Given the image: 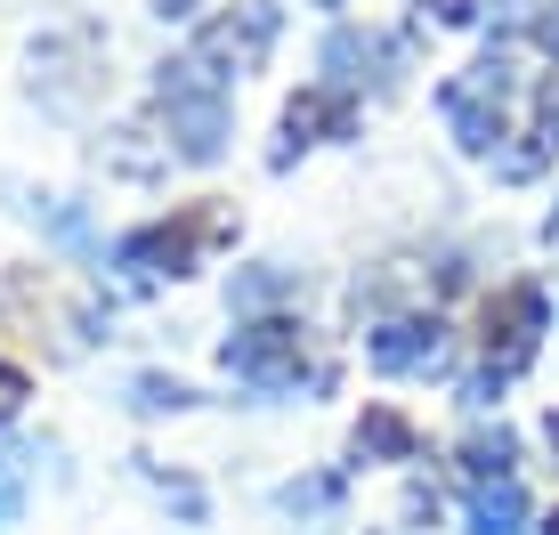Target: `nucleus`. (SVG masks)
Returning a JSON list of instances; mask_svg holds the SVG:
<instances>
[{
	"instance_id": "obj_1",
	"label": "nucleus",
	"mask_w": 559,
	"mask_h": 535,
	"mask_svg": "<svg viewBox=\"0 0 559 535\" xmlns=\"http://www.w3.org/2000/svg\"><path fill=\"white\" fill-rule=\"evenodd\" d=\"M219 373L236 390H252L260 406H284V397H324L333 390V366L317 357V333L308 317L276 309V317H236V333L219 341Z\"/></svg>"
},
{
	"instance_id": "obj_2",
	"label": "nucleus",
	"mask_w": 559,
	"mask_h": 535,
	"mask_svg": "<svg viewBox=\"0 0 559 535\" xmlns=\"http://www.w3.org/2000/svg\"><path fill=\"white\" fill-rule=\"evenodd\" d=\"M227 236H236L227 203H179V212H154L139 227H122L98 268H114V284H130V293H163V284L195 276L211 260V243H227Z\"/></svg>"
},
{
	"instance_id": "obj_3",
	"label": "nucleus",
	"mask_w": 559,
	"mask_h": 535,
	"mask_svg": "<svg viewBox=\"0 0 559 535\" xmlns=\"http://www.w3.org/2000/svg\"><path fill=\"white\" fill-rule=\"evenodd\" d=\"M146 122H154V139L170 146V163L211 170V163H227V146H236V90L211 82L195 57L179 49V57H163V66H154Z\"/></svg>"
},
{
	"instance_id": "obj_4",
	"label": "nucleus",
	"mask_w": 559,
	"mask_h": 535,
	"mask_svg": "<svg viewBox=\"0 0 559 535\" xmlns=\"http://www.w3.org/2000/svg\"><path fill=\"white\" fill-rule=\"evenodd\" d=\"M430 106H438V122H447L454 155L495 163L519 139V106H527V90H519V57L487 41V57H471L462 73H447V82L430 90Z\"/></svg>"
},
{
	"instance_id": "obj_5",
	"label": "nucleus",
	"mask_w": 559,
	"mask_h": 535,
	"mask_svg": "<svg viewBox=\"0 0 559 535\" xmlns=\"http://www.w3.org/2000/svg\"><path fill=\"white\" fill-rule=\"evenodd\" d=\"M284 41V9L276 0H219V9L195 16V33H187V57L211 73V82H252V73L276 57Z\"/></svg>"
},
{
	"instance_id": "obj_6",
	"label": "nucleus",
	"mask_w": 559,
	"mask_h": 535,
	"mask_svg": "<svg viewBox=\"0 0 559 535\" xmlns=\"http://www.w3.org/2000/svg\"><path fill=\"white\" fill-rule=\"evenodd\" d=\"M365 366L381 381H447L454 373V317L414 300V309H373L365 317Z\"/></svg>"
},
{
	"instance_id": "obj_7",
	"label": "nucleus",
	"mask_w": 559,
	"mask_h": 535,
	"mask_svg": "<svg viewBox=\"0 0 559 535\" xmlns=\"http://www.w3.org/2000/svg\"><path fill=\"white\" fill-rule=\"evenodd\" d=\"M544 333H551V293L535 276H503L487 300H478V333L471 341H478V366L527 381L535 357H544Z\"/></svg>"
},
{
	"instance_id": "obj_8",
	"label": "nucleus",
	"mask_w": 559,
	"mask_h": 535,
	"mask_svg": "<svg viewBox=\"0 0 559 535\" xmlns=\"http://www.w3.org/2000/svg\"><path fill=\"white\" fill-rule=\"evenodd\" d=\"M98 73H106V57H98V33L90 25H57V33H41V41L25 49V90H33L41 114H57V122L90 114Z\"/></svg>"
},
{
	"instance_id": "obj_9",
	"label": "nucleus",
	"mask_w": 559,
	"mask_h": 535,
	"mask_svg": "<svg viewBox=\"0 0 559 535\" xmlns=\"http://www.w3.org/2000/svg\"><path fill=\"white\" fill-rule=\"evenodd\" d=\"M397 73H406V33H390V25L333 16V33L317 41V82L349 90V98H365V90H390Z\"/></svg>"
},
{
	"instance_id": "obj_10",
	"label": "nucleus",
	"mask_w": 559,
	"mask_h": 535,
	"mask_svg": "<svg viewBox=\"0 0 559 535\" xmlns=\"http://www.w3.org/2000/svg\"><path fill=\"white\" fill-rule=\"evenodd\" d=\"M357 122H365V98H349V90H333V82L293 90V98H284V114H276V146H267V170H293L300 155H317V146L357 139Z\"/></svg>"
},
{
	"instance_id": "obj_11",
	"label": "nucleus",
	"mask_w": 559,
	"mask_h": 535,
	"mask_svg": "<svg viewBox=\"0 0 559 535\" xmlns=\"http://www.w3.org/2000/svg\"><path fill=\"white\" fill-rule=\"evenodd\" d=\"M0 195H9V212L25 227H41V243H57V252H73V260H106L98 219H90L82 195H57V187H33V179H0Z\"/></svg>"
},
{
	"instance_id": "obj_12",
	"label": "nucleus",
	"mask_w": 559,
	"mask_h": 535,
	"mask_svg": "<svg viewBox=\"0 0 559 535\" xmlns=\"http://www.w3.org/2000/svg\"><path fill=\"white\" fill-rule=\"evenodd\" d=\"M349 463L357 471H414L421 463V423L390 397H365V414L349 423Z\"/></svg>"
},
{
	"instance_id": "obj_13",
	"label": "nucleus",
	"mask_w": 559,
	"mask_h": 535,
	"mask_svg": "<svg viewBox=\"0 0 559 535\" xmlns=\"http://www.w3.org/2000/svg\"><path fill=\"white\" fill-rule=\"evenodd\" d=\"M535 495L527 479H478L462 487V535H535Z\"/></svg>"
},
{
	"instance_id": "obj_14",
	"label": "nucleus",
	"mask_w": 559,
	"mask_h": 535,
	"mask_svg": "<svg viewBox=\"0 0 559 535\" xmlns=\"http://www.w3.org/2000/svg\"><path fill=\"white\" fill-rule=\"evenodd\" d=\"M300 293H308V276L293 260H252V268L227 276V309L236 317H276V309H293Z\"/></svg>"
},
{
	"instance_id": "obj_15",
	"label": "nucleus",
	"mask_w": 559,
	"mask_h": 535,
	"mask_svg": "<svg viewBox=\"0 0 559 535\" xmlns=\"http://www.w3.org/2000/svg\"><path fill=\"white\" fill-rule=\"evenodd\" d=\"M519 430L511 423H471L462 430V447H454V471H462V487H478V479H519Z\"/></svg>"
},
{
	"instance_id": "obj_16",
	"label": "nucleus",
	"mask_w": 559,
	"mask_h": 535,
	"mask_svg": "<svg viewBox=\"0 0 559 535\" xmlns=\"http://www.w3.org/2000/svg\"><path fill=\"white\" fill-rule=\"evenodd\" d=\"M267 503H276V520L317 527V520H333V511L349 503V471H300V479H284Z\"/></svg>"
},
{
	"instance_id": "obj_17",
	"label": "nucleus",
	"mask_w": 559,
	"mask_h": 535,
	"mask_svg": "<svg viewBox=\"0 0 559 535\" xmlns=\"http://www.w3.org/2000/svg\"><path fill=\"white\" fill-rule=\"evenodd\" d=\"M122 406L139 414V423H179V414H195L203 397H195V381H179V373L154 366V373H130L122 381Z\"/></svg>"
},
{
	"instance_id": "obj_18",
	"label": "nucleus",
	"mask_w": 559,
	"mask_h": 535,
	"mask_svg": "<svg viewBox=\"0 0 559 535\" xmlns=\"http://www.w3.org/2000/svg\"><path fill=\"white\" fill-rule=\"evenodd\" d=\"M98 163L114 170V179H163L170 146L154 139V122H130V130H106V139H98Z\"/></svg>"
},
{
	"instance_id": "obj_19",
	"label": "nucleus",
	"mask_w": 559,
	"mask_h": 535,
	"mask_svg": "<svg viewBox=\"0 0 559 535\" xmlns=\"http://www.w3.org/2000/svg\"><path fill=\"white\" fill-rule=\"evenodd\" d=\"M139 479H146V495L179 527H211V487L195 479V471H163V463H146V454H139Z\"/></svg>"
},
{
	"instance_id": "obj_20",
	"label": "nucleus",
	"mask_w": 559,
	"mask_h": 535,
	"mask_svg": "<svg viewBox=\"0 0 559 535\" xmlns=\"http://www.w3.org/2000/svg\"><path fill=\"white\" fill-rule=\"evenodd\" d=\"M49 447H0V535L25 527V503H33V463Z\"/></svg>"
},
{
	"instance_id": "obj_21",
	"label": "nucleus",
	"mask_w": 559,
	"mask_h": 535,
	"mask_svg": "<svg viewBox=\"0 0 559 535\" xmlns=\"http://www.w3.org/2000/svg\"><path fill=\"white\" fill-rule=\"evenodd\" d=\"M535 25H544V0H487V16H478V33H487L495 49H535Z\"/></svg>"
},
{
	"instance_id": "obj_22",
	"label": "nucleus",
	"mask_w": 559,
	"mask_h": 535,
	"mask_svg": "<svg viewBox=\"0 0 559 535\" xmlns=\"http://www.w3.org/2000/svg\"><path fill=\"white\" fill-rule=\"evenodd\" d=\"M527 139L544 146V155H559V66L527 90Z\"/></svg>"
},
{
	"instance_id": "obj_23",
	"label": "nucleus",
	"mask_w": 559,
	"mask_h": 535,
	"mask_svg": "<svg viewBox=\"0 0 559 535\" xmlns=\"http://www.w3.org/2000/svg\"><path fill=\"white\" fill-rule=\"evenodd\" d=\"M447 520V495H438V479H406V495H397V535H421Z\"/></svg>"
},
{
	"instance_id": "obj_24",
	"label": "nucleus",
	"mask_w": 559,
	"mask_h": 535,
	"mask_svg": "<svg viewBox=\"0 0 559 535\" xmlns=\"http://www.w3.org/2000/svg\"><path fill=\"white\" fill-rule=\"evenodd\" d=\"M414 16H421L430 33H478L487 0H414Z\"/></svg>"
},
{
	"instance_id": "obj_25",
	"label": "nucleus",
	"mask_w": 559,
	"mask_h": 535,
	"mask_svg": "<svg viewBox=\"0 0 559 535\" xmlns=\"http://www.w3.org/2000/svg\"><path fill=\"white\" fill-rule=\"evenodd\" d=\"M25 406H33V373L16 366L9 349H0V430H16V423H25Z\"/></svg>"
},
{
	"instance_id": "obj_26",
	"label": "nucleus",
	"mask_w": 559,
	"mask_h": 535,
	"mask_svg": "<svg viewBox=\"0 0 559 535\" xmlns=\"http://www.w3.org/2000/svg\"><path fill=\"white\" fill-rule=\"evenodd\" d=\"M146 9L163 16V25H195V16H203V0H146Z\"/></svg>"
},
{
	"instance_id": "obj_27",
	"label": "nucleus",
	"mask_w": 559,
	"mask_h": 535,
	"mask_svg": "<svg viewBox=\"0 0 559 535\" xmlns=\"http://www.w3.org/2000/svg\"><path fill=\"white\" fill-rule=\"evenodd\" d=\"M535 49L559 66V0H544V25H535Z\"/></svg>"
},
{
	"instance_id": "obj_28",
	"label": "nucleus",
	"mask_w": 559,
	"mask_h": 535,
	"mask_svg": "<svg viewBox=\"0 0 559 535\" xmlns=\"http://www.w3.org/2000/svg\"><path fill=\"white\" fill-rule=\"evenodd\" d=\"M544 454H551V471H559V406L544 414Z\"/></svg>"
},
{
	"instance_id": "obj_29",
	"label": "nucleus",
	"mask_w": 559,
	"mask_h": 535,
	"mask_svg": "<svg viewBox=\"0 0 559 535\" xmlns=\"http://www.w3.org/2000/svg\"><path fill=\"white\" fill-rule=\"evenodd\" d=\"M544 243H559V195H551V212H544Z\"/></svg>"
},
{
	"instance_id": "obj_30",
	"label": "nucleus",
	"mask_w": 559,
	"mask_h": 535,
	"mask_svg": "<svg viewBox=\"0 0 559 535\" xmlns=\"http://www.w3.org/2000/svg\"><path fill=\"white\" fill-rule=\"evenodd\" d=\"M535 535H559V503L544 511V520H535Z\"/></svg>"
},
{
	"instance_id": "obj_31",
	"label": "nucleus",
	"mask_w": 559,
	"mask_h": 535,
	"mask_svg": "<svg viewBox=\"0 0 559 535\" xmlns=\"http://www.w3.org/2000/svg\"><path fill=\"white\" fill-rule=\"evenodd\" d=\"M317 9H333V16H341V9H349V0H317Z\"/></svg>"
}]
</instances>
